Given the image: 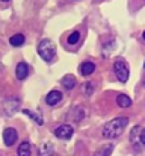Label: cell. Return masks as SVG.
Segmentation results:
<instances>
[{
    "mask_svg": "<svg viewBox=\"0 0 145 156\" xmlns=\"http://www.w3.org/2000/svg\"><path fill=\"white\" fill-rule=\"evenodd\" d=\"M127 124H129V118L127 117H116V118L110 120L109 123H106L103 126V136L107 138V140L118 138L124 132Z\"/></svg>",
    "mask_w": 145,
    "mask_h": 156,
    "instance_id": "cell-1",
    "label": "cell"
},
{
    "mask_svg": "<svg viewBox=\"0 0 145 156\" xmlns=\"http://www.w3.org/2000/svg\"><path fill=\"white\" fill-rule=\"evenodd\" d=\"M38 55L46 61V62H51L56 56V47L53 44V41L50 40H43L38 44Z\"/></svg>",
    "mask_w": 145,
    "mask_h": 156,
    "instance_id": "cell-2",
    "label": "cell"
},
{
    "mask_svg": "<svg viewBox=\"0 0 145 156\" xmlns=\"http://www.w3.org/2000/svg\"><path fill=\"white\" fill-rule=\"evenodd\" d=\"M113 71L118 77L119 82L126 83L129 80V76H130V68H129V64L123 59V58H118L113 64Z\"/></svg>",
    "mask_w": 145,
    "mask_h": 156,
    "instance_id": "cell-3",
    "label": "cell"
},
{
    "mask_svg": "<svg viewBox=\"0 0 145 156\" xmlns=\"http://www.w3.org/2000/svg\"><path fill=\"white\" fill-rule=\"evenodd\" d=\"M20 105H21V102H20L18 97H6V99L3 100L5 114H6V115H14V114L18 111Z\"/></svg>",
    "mask_w": 145,
    "mask_h": 156,
    "instance_id": "cell-4",
    "label": "cell"
},
{
    "mask_svg": "<svg viewBox=\"0 0 145 156\" xmlns=\"http://www.w3.org/2000/svg\"><path fill=\"white\" fill-rule=\"evenodd\" d=\"M17 140H18V132H17L14 127H6V129L3 130V143H5L8 147L14 146V144L17 143Z\"/></svg>",
    "mask_w": 145,
    "mask_h": 156,
    "instance_id": "cell-5",
    "label": "cell"
},
{
    "mask_svg": "<svg viewBox=\"0 0 145 156\" xmlns=\"http://www.w3.org/2000/svg\"><path fill=\"white\" fill-rule=\"evenodd\" d=\"M54 135L59 140H70L73 136V127L70 124H60L54 129Z\"/></svg>",
    "mask_w": 145,
    "mask_h": 156,
    "instance_id": "cell-6",
    "label": "cell"
},
{
    "mask_svg": "<svg viewBox=\"0 0 145 156\" xmlns=\"http://www.w3.org/2000/svg\"><path fill=\"white\" fill-rule=\"evenodd\" d=\"M60 100H62V93L57 91V90L50 91L47 94V97H46V103L48 106H56L57 103H60Z\"/></svg>",
    "mask_w": 145,
    "mask_h": 156,
    "instance_id": "cell-7",
    "label": "cell"
},
{
    "mask_svg": "<svg viewBox=\"0 0 145 156\" xmlns=\"http://www.w3.org/2000/svg\"><path fill=\"white\" fill-rule=\"evenodd\" d=\"M29 74V65L26 62H18L17 68H15V76L18 80H24Z\"/></svg>",
    "mask_w": 145,
    "mask_h": 156,
    "instance_id": "cell-8",
    "label": "cell"
},
{
    "mask_svg": "<svg viewBox=\"0 0 145 156\" xmlns=\"http://www.w3.org/2000/svg\"><path fill=\"white\" fill-rule=\"evenodd\" d=\"M17 155L18 156H30L32 155V146L29 141H23L18 149H17Z\"/></svg>",
    "mask_w": 145,
    "mask_h": 156,
    "instance_id": "cell-9",
    "label": "cell"
},
{
    "mask_svg": "<svg viewBox=\"0 0 145 156\" xmlns=\"http://www.w3.org/2000/svg\"><path fill=\"white\" fill-rule=\"evenodd\" d=\"M60 83L65 90H73L76 87V77L73 74H65L62 79H60Z\"/></svg>",
    "mask_w": 145,
    "mask_h": 156,
    "instance_id": "cell-10",
    "label": "cell"
},
{
    "mask_svg": "<svg viewBox=\"0 0 145 156\" xmlns=\"http://www.w3.org/2000/svg\"><path fill=\"white\" fill-rule=\"evenodd\" d=\"M94 70H95V64L91 62V61H86V62H83V64L80 65V73H82V76H91V74L94 73Z\"/></svg>",
    "mask_w": 145,
    "mask_h": 156,
    "instance_id": "cell-11",
    "label": "cell"
},
{
    "mask_svg": "<svg viewBox=\"0 0 145 156\" xmlns=\"http://www.w3.org/2000/svg\"><path fill=\"white\" fill-rule=\"evenodd\" d=\"M23 114H26V115H29L36 124H40V126H43L44 124V120H43V117H41V114L40 112H33V111H30V109H23Z\"/></svg>",
    "mask_w": 145,
    "mask_h": 156,
    "instance_id": "cell-12",
    "label": "cell"
},
{
    "mask_svg": "<svg viewBox=\"0 0 145 156\" xmlns=\"http://www.w3.org/2000/svg\"><path fill=\"white\" fill-rule=\"evenodd\" d=\"M24 40H26V38H24L23 34H15V35L11 37L9 43H11V46H14V47H20V46L24 44Z\"/></svg>",
    "mask_w": 145,
    "mask_h": 156,
    "instance_id": "cell-13",
    "label": "cell"
},
{
    "mask_svg": "<svg viewBox=\"0 0 145 156\" xmlns=\"http://www.w3.org/2000/svg\"><path fill=\"white\" fill-rule=\"evenodd\" d=\"M116 105L119 108H129V106H132V99L126 94H119L116 97Z\"/></svg>",
    "mask_w": 145,
    "mask_h": 156,
    "instance_id": "cell-14",
    "label": "cell"
},
{
    "mask_svg": "<svg viewBox=\"0 0 145 156\" xmlns=\"http://www.w3.org/2000/svg\"><path fill=\"white\" fill-rule=\"evenodd\" d=\"M112 152H113V146H112V144H107V146L100 147L95 153H94V156H110Z\"/></svg>",
    "mask_w": 145,
    "mask_h": 156,
    "instance_id": "cell-15",
    "label": "cell"
},
{
    "mask_svg": "<svg viewBox=\"0 0 145 156\" xmlns=\"http://www.w3.org/2000/svg\"><path fill=\"white\" fill-rule=\"evenodd\" d=\"M40 155L41 156H53L54 155V147H53V144H50V143L43 144V147H41V150H40Z\"/></svg>",
    "mask_w": 145,
    "mask_h": 156,
    "instance_id": "cell-16",
    "label": "cell"
},
{
    "mask_svg": "<svg viewBox=\"0 0 145 156\" xmlns=\"http://www.w3.org/2000/svg\"><path fill=\"white\" fill-rule=\"evenodd\" d=\"M79 41H80V32H79V30L71 32V34L68 35V38H67V43H68L70 46H76Z\"/></svg>",
    "mask_w": 145,
    "mask_h": 156,
    "instance_id": "cell-17",
    "label": "cell"
},
{
    "mask_svg": "<svg viewBox=\"0 0 145 156\" xmlns=\"http://www.w3.org/2000/svg\"><path fill=\"white\" fill-rule=\"evenodd\" d=\"M139 140H141V143L145 146V127L141 130V135H139Z\"/></svg>",
    "mask_w": 145,
    "mask_h": 156,
    "instance_id": "cell-18",
    "label": "cell"
},
{
    "mask_svg": "<svg viewBox=\"0 0 145 156\" xmlns=\"http://www.w3.org/2000/svg\"><path fill=\"white\" fill-rule=\"evenodd\" d=\"M142 38H144V41H145V30H144V34H142Z\"/></svg>",
    "mask_w": 145,
    "mask_h": 156,
    "instance_id": "cell-19",
    "label": "cell"
},
{
    "mask_svg": "<svg viewBox=\"0 0 145 156\" xmlns=\"http://www.w3.org/2000/svg\"><path fill=\"white\" fill-rule=\"evenodd\" d=\"M2 2H9V0H2Z\"/></svg>",
    "mask_w": 145,
    "mask_h": 156,
    "instance_id": "cell-20",
    "label": "cell"
},
{
    "mask_svg": "<svg viewBox=\"0 0 145 156\" xmlns=\"http://www.w3.org/2000/svg\"><path fill=\"white\" fill-rule=\"evenodd\" d=\"M144 67H145V62H144Z\"/></svg>",
    "mask_w": 145,
    "mask_h": 156,
    "instance_id": "cell-21",
    "label": "cell"
}]
</instances>
